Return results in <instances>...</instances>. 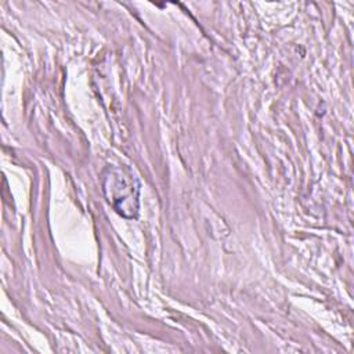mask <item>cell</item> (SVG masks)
Returning a JSON list of instances; mask_svg holds the SVG:
<instances>
[{
	"label": "cell",
	"mask_w": 354,
	"mask_h": 354,
	"mask_svg": "<svg viewBox=\"0 0 354 354\" xmlns=\"http://www.w3.org/2000/svg\"><path fill=\"white\" fill-rule=\"evenodd\" d=\"M102 187L108 202L124 217H136L138 212V184L133 171L124 166L106 167Z\"/></svg>",
	"instance_id": "cell-1"
}]
</instances>
